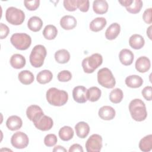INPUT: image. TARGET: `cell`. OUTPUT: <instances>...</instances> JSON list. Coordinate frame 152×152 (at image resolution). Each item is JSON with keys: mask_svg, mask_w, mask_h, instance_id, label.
<instances>
[{"mask_svg": "<svg viewBox=\"0 0 152 152\" xmlns=\"http://www.w3.org/2000/svg\"><path fill=\"white\" fill-rule=\"evenodd\" d=\"M46 100L48 102L55 106H61L66 103L68 99V93L64 90L52 87L46 91Z\"/></svg>", "mask_w": 152, "mask_h": 152, "instance_id": "obj_1", "label": "cell"}, {"mask_svg": "<svg viewBox=\"0 0 152 152\" xmlns=\"http://www.w3.org/2000/svg\"><path fill=\"white\" fill-rule=\"evenodd\" d=\"M129 110L132 118L138 122L144 121L147 116L145 104L140 99H135L129 104Z\"/></svg>", "mask_w": 152, "mask_h": 152, "instance_id": "obj_2", "label": "cell"}, {"mask_svg": "<svg viewBox=\"0 0 152 152\" xmlns=\"http://www.w3.org/2000/svg\"><path fill=\"white\" fill-rule=\"evenodd\" d=\"M46 49L42 45H36L32 49L30 55V62L31 65L35 68L41 67L46 56Z\"/></svg>", "mask_w": 152, "mask_h": 152, "instance_id": "obj_3", "label": "cell"}, {"mask_svg": "<svg viewBox=\"0 0 152 152\" xmlns=\"http://www.w3.org/2000/svg\"><path fill=\"white\" fill-rule=\"evenodd\" d=\"M103 62V57L99 53H93L84 58L81 63L84 71L86 73H93Z\"/></svg>", "mask_w": 152, "mask_h": 152, "instance_id": "obj_4", "label": "cell"}, {"mask_svg": "<svg viewBox=\"0 0 152 152\" xmlns=\"http://www.w3.org/2000/svg\"><path fill=\"white\" fill-rule=\"evenodd\" d=\"M10 41L11 44L17 49L24 50H27L30 46L31 43V38L26 33H17L11 36Z\"/></svg>", "mask_w": 152, "mask_h": 152, "instance_id": "obj_5", "label": "cell"}, {"mask_svg": "<svg viewBox=\"0 0 152 152\" xmlns=\"http://www.w3.org/2000/svg\"><path fill=\"white\" fill-rule=\"evenodd\" d=\"M97 81L103 87L112 88L116 84L115 78L112 71L107 68H103L97 72Z\"/></svg>", "mask_w": 152, "mask_h": 152, "instance_id": "obj_6", "label": "cell"}, {"mask_svg": "<svg viewBox=\"0 0 152 152\" xmlns=\"http://www.w3.org/2000/svg\"><path fill=\"white\" fill-rule=\"evenodd\" d=\"M5 18L10 24L18 26L24 22L25 14L21 10L14 7H10L6 11Z\"/></svg>", "mask_w": 152, "mask_h": 152, "instance_id": "obj_7", "label": "cell"}, {"mask_svg": "<svg viewBox=\"0 0 152 152\" xmlns=\"http://www.w3.org/2000/svg\"><path fill=\"white\" fill-rule=\"evenodd\" d=\"M87 152H99L102 148V137L99 134L91 135L86 142Z\"/></svg>", "mask_w": 152, "mask_h": 152, "instance_id": "obj_8", "label": "cell"}, {"mask_svg": "<svg viewBox=\"0 0 152 152\" xmlns=\"http://www.w3.org/2000/svg\"><path fill=\"white\" fill-rule=\"evenodd\" d=\"M11 143L15 148L23 149L28 145L29 143V139L25 133L18 131L12 135Z\"/></svg>", "mask_w": 152, "mask_h": 152, "instance_id": "obj_9", "label": "cell"}, {"mask_svg": "<svg viewBox=\"0 0 152 152\" xmlns=\"http://www.w3.org/2000/svg\"><path fill=\"white\" fill-rule=\"evenodd\" d=\"M33 124L36 128L43 131L50 130L53 125V122L52 119L50 117L45 115H43L39 119L34 122Z\"/></svg>", "mask_w": 152, "mask_h": 152, "instance_id": "obj_10", "label": "cell"}, {"mask_svg": "<svg viewBox=\"0 0 152 152\" xmlns=\"http://www.w3.org/2000/svg\"><path fill=\"white\" fill-rule=\"evenodd\" d=\"M87 89L82 86H76L72 90V97L74 100L78 103H84L87 101Z\"/></svg>", "mask_w": 152, "mask_h": 152, "instance_id": "obj_11", "label": "cell"}, {"mask_svg": "<svg viewBox=\"0 0 152 152\" xmlns=\"http://www.w3.org/2000/svg\"><path fill=\"white\" fill-rule=\"evenodd\" d=\"M26 115L28 119L34 122L43 116L44 113L40 106L33 104L27 107L26 110Z\"/></svg>", "mask_w": 152, "mask_h": 152, "instance_id": "obj_12", "label": "cell"}, {"mask_svg": "<svg viewBox=\"0 0 152 152\" xmlns=\"http://www.w3.org/2000/svg\"><path fill=\"white\" fill-rule=\"evenodd\" d=\"M135 66L136 69L141 72L144 73L147 72L151 66V63L150 59L146 56H141L138 58L135 64Z\"/></svg>", "mask_w": 152, "mask_h": 152, "instance_id": "obj_13", "label": "cell"}, {"mask_svg": "<svg viewBox=\"0 0 152 152\" xmlns=\"http://www.w3.org/2000/svg\"><path fill=\"white\" fill-rule=\"evenodd\" d=\"M98 114L102 119L109 121L115 118L116 112L112 107L110 106H104L100 108Z\"/></svg>", "mask_w": 152, "mask_h": 152, "instance_id": "obj_14", "label": "cell"}, {"mask_svg": "<svg viewBox=\"0 0 152 152\" xmlns=\"http://www.w3.org/2000/svg\"><path fill=\"white\" fill-rule=\"evenodd\" d=\"M134 53L128 49H122L119 54V61L122 64L128 66L132 64L134 61Z\"/></svg>", "mask_w": 152, "mask_h": 152, "instance_id": "obj_15", "label": "cell"}, {"mask_svg": "<svg viewBox=\"0 0 152 152\" xmlns=\"http://www.w3.org/2000/svg\"><path fill=\"white\" fill-rule=\"evenodd\" d=\"M121 31V26L117 23L111 24L105 31V37L107 40H114L119 34Z\"/></svg>", "mask_w": 152, "mask_h": 152, "instance_id": "obj_16", "label": "cell"}, {"mask_svg": "<svg viewBox=\"0 0 152 152\" xmlns=\"http://www.w3.org/2000/svg\"><path fill=\"white\" fill-rule=\"evenodd\" d=\"M60 25L64 30H71L76 27L77 20L72 15H66L61 18L60 20Z\"/></svg>", "mask_w": 152, "mask_h": 152, "instance_id": "obj_17", "label": "cell"}, {"mask_svg": "<svg viewBox=\"0 0 152 152\" xmlns=\"http://www.w3.org/2000/svg\"><path fill=\"white\" fill-rule=\"evenodd\" d=\"M23 125V121L21 118L16 115L10 116L6 121L7 127L11 131H16L21 128Z\"/></svg>", "mask_w": 152, "mask_h": 152, "instance_id": "obj_18", "label": "cell"}, {"mask_svg": "<svg viewBox=\"0 0 152 152\" xmlns=\"http://www.w3.org/2000/svg\"><path fill=\"white\" fill-rule=\"evenodd\" d=\"M75 130L77 135L79 138H85L89 134L90 126L87 123L81 121L75 125Z\"/></svg>", "mask_w": 152, "mask_h": 152, "instance_id": "obj_19", "label": "cell"}, {"mask_svg": "<svg viewBox=\"0 0 152 152\" xmlns=\"http://www.w3.org/2000/svg\"><path fill=\"white\" fill-rule=\"evenodd\" d=\"M145 44V40L142 36L138 34L132 35L129 39V46L136 50L141 49Z\"/></svg>", "mask_w": 152, "mask_h": 152, "instance_id": "obj_20", "label": "cell"}, {"mask_svg": "<svg viewBox=\"0 0 152 152\" xmlns=\"http://www.w3.org/2000/svg\"><path fill=\"white\" fill-rule=\"evenodd\" d=\"M26 59L21 54L15 53L12 55L10 58V64L15 69L23 68L26 65Z\"/></svg>", "mask_w": 152, "mask_h": 152, "instance_id": "obj_21", "label": "cell"}, {"mask_svg": "<svg viewBox=\"0 0 152 152\" xmlns=\"http://www.w3.org/2000/svg\"><path fill=\"white\" fill-rule=\"evenodd\" d=\"M106 20L104 17H97L93 20L89 25L90 29L94 32H98L106 26Z\"/></svg>", "mask_w": 152, "mask_h": 152, "instance_id": "obj_22", "label": "cell"}, {"mask_svg": "<svg viewBox=\"0 0 152 152\" xmlns=\"http://www.w3.org/2000/svg\"><path fill=\"white\" fill-rule=\"evenodd\" d=\"M126 85L130 88H138L143 84L142 78L137 75H131L125 78Z\"/></svg>", "mask_w": 152, "mask_h": 152, "instance_id": "obj_23", "label": "cell"}, {"mask_svg": "<svg viewBox=\"0 0 152 152\" xmlns=\"http://www.w3.org/2000/svg\"><path fill=\"white\" fill-rule=\"evenodd\" d=\"M109 8L107 1L104 0H96L93 3V9L97 14H103L107 12Z\"/></svg>", "mask_w": 152, "mask_h": 152, "instance_id": "obj_24", "label": "cell"}, {"mask_svg": "<svg viewBox=\"0 0 152 152\" xmlns=\"http://www.w3.org/2000/svg\"><path fill=\"white\" fill-rule=\"evenodd\" d=\"M43 21L42 19L37 16H33L29 18L27 22L28 28L32 31L37 32L42 28Z\"/></svg>", "mask_w": 152, "mask_h": 152, "instance_id": "obj_25", "label": "cell"}, {"mask_svg": "<svg viewBox=\"0 0 152 152\" xmlns=\"http://www.w3.org/2000/svg\"><path fill=\"white\" fill-rule=\"evenodd\" d=\"M55 61L59 64H66L70 59L69 52L66 49H60L55 53Z\"/></svg>", "mask_w": 152, "mask_h": 152, "instance_id": "obj_26", "label": "cell"}, {"mask_svg": "<svg viewBox=\"0 0 152 152\" xmlns=\"http://www.w3.org/2000/svg\"><path fill=\"white\" fill-rule=\"evenodd\" d=\"M19 81L23 84L28 85L31 84L34 80V77L31 72L28 70H24L21 71L18 75Z\"/></svg>", "mask_w": 152, "mask_h": 152, "instance_id": "obj_27", "label": "cell"}, {"mask_svg": "<svg viewBox=\"0 0 152 152\" xmlns=\"http://www.w3.org/2000/svg\"><path fill=\"white\" fill-rule=\"evenodd\" d=\"M53 78L52 72L48 69H44L39 72L36 77L37 82L42 84H45L49 83Z\"/></svg>", "mask_w": 152, "mask_h": 152, "instance_id": "obj_28", "label": "cell"}, {"mask_svg": "<svg viewBox=\"0 0 152 152\" xmlns=\"http://www.w3.org/2000/svg\"><path fill=\"white\" fill-rule=\"evenodd\" d=\"M59 138L64 141H67L71 140L74 137V131L72 128L69 126H64L59 131Z\"/></svg>", "mask_w": 152, "mask_h": 152, "instance_id": "obj_29", "label": "cell"}, {"mask_svg": "<svg viewBox=\"0 0 152 152\" xmlns=\"http://www.w3.org/2000/svg\"><path fill=\"white\" fill-rule=\"evenodd\" d=\"M139 148L142 151L148 152L152 149V135L149 134L143 137L139 142Z\"/></svg>", "mask_w": 152, "mask_h": 152, "instance_id": "obj_30", "label": "cell"}, {"mask_svg": "<svg viewBox=\"0 0 152 152\" xmlns=\"http://www.w3.org/2000/svg\"><path fill=\"white\" fill-rule=\"evenodd\" d=\"M102 94V91L100 88L97 87H91L87 90V100L94 102L97 101Z\"/></svg>", "mask_w": 152, "mask_h": 152, "instance_id": "obj_31", "label": "cell"}, {"mask_svg": "<svg viewBox=\"0 0 152 152\" xmlns=\"http://www.w3.org/2000/svg\"><path fill=\"white\" fill-rule=\"evenodd\" d=\"M58 34V30L56 27L52 24H49L45 26L43 31V35L46 39L53 40Z\"/></svg>", "mask_w": 152, "mask_h": 152, "instance_id": "obj_32", "label": "cell"}, {"mask_svg": "<svg viewBox=\"0 0 152 152\" xmlns=\"http://www.w3.org/2000/svg\"><path fill=\"white\" fill-rule=\"evenodd\" d=\"M124 97V94L121 88H116L111 91L109 94V99L113 103H120Z\"/></svg>", "mask_w": 152, "mask_h": 152, "instance_id": "obj_33", "label": "cell"}, {"mask_svg": "<svg viewBox=\"0 0 152 152\" xmlns=\"http://www.w3.org/2000/svg\"><path fill=\"white\" fill-rule=\"evenodd\" d=\"M142 1L141 0H133L132 3L126 8L128 12L131 14H137L140 12L142 7Z\"/></svg>", "mask_w": 152, "mask_h": 152, "instance_id": "obj_34", "label": "cell"}, {"mask_svg": "<svg viewBox=\"0 0 152 152\" xmlns=\"http://www.w3.org/2000/svg\"><path fill=\"white\" fill-rule=\"evenodd\" d=\"M57 137L53 134H49L46 135L44 139V143L47 147L54 146L57 142Z\"/></svg>", "mask_w": 152, "mask_h": 152, "instance_id": "obj_35", "label": "cell"}, {"mask_svg": "<svg viewBox=\"0 0 152 152\" xmlns=\"http://www.w3.org/2000/svg\"><path fill=\"white\" fill-rule=\"evenodd\" d=\"M57 78L61 82H67L71 79L72 74L70 71L68 70H64L58 73Z\"/></svg>", "mask_w": 152, "mask_h": 152, "instance_id": "obj_36", "label": "cell"}, {"mask_svg": "<svg viewBox=\"0 0 152 152\" xmlns=\"http://www.w3.org/2000/svg\"><path fill=\"white\" fill-rule=\"evenodd\" d=\"M24 6L26 8L30 11H34L37 10L40 5L39 0H33V1H24Z\"/></svg>", "mask_w": 152, "mask_h": 152, "instance_id": "obj_37", "label": "cell"}, {"mask_svg": "<svg viewBox=\"0 0 152 152\" xmlns=\"http://www.w3.org/2000/svg\"><path fill=\"white\" fill-rule=\"evenodd\" d=\"M64 6L68 11H74L77 10V0H64Z\"/></svg>", "mask_w": 152, "mask_h": 152, "instance_id": "obj_38", "label": "cell"}, {"mask_svg": "<svg viewBox=\"0 0 152 152\" xmlns=\"http://www.w3.org/2000/svg\"><path fill=\"white\" fill-rule=\"evenodd\" d=\"M77 6L79 10L83 12H87L89 9V1L88 0H77Z\"/></svg>", "mask_w": 152, "mask_h": 152, "instance_id": "obj_39", "label": "cell"}, {"mask_svg": "<svg viewBox=\"0 0 152 152\" xmlns=\"http://www.w3.org/2000/svg\"><path fill=\"white\" fill-rule=\"evenodd\" d=\"M10 33L9 27L4 23H0V37L1 39H5L7 37Z\"/></svg>", "mask_w": 152, "mask_h": 152, "instance_id": "obj_40", "label": "cell"}, {"mask_svg": "<svg viewBox=\"0 0 152 152\" xmlns=\"http://www.w3.org/2000/svg\"><path fill=\"white\" fill-rule=\"evenodd\" d=\"M151 91H152L151 87L146 86L142 89L141 93L145 100L150 101L151 100Z\"/></svg>", "mask_w": 152, "mask_h": 152, "instance_id": "obj_41", "label": "cell"}, {"mask_svg": "<svg viewBox=\"0 0 152 152\" xmlns=\"http://www.w3.org/2000/svg\"><path fill=\"white\" fill-rule=\"evenodd\" d=\"M151 8L146 9L142 15V18L145 23L147 24H151L152 19H151Z\"/></svg>", "mask_w": 152, "mask_h": 152, "instance_id": "obj_42", "label": "cell"}, {"mask_svg": "<svg viewBox=\"0 0 152 152\" xmlns=\"http://www.w3.org/2000/svg\"><path fill=\"white\" fill-rule=\"evenodd\" d=\"M68 151L69 152H75V151L83 152L84 150L81 145L78 144H74L69 147V149Z\"/></svg>", "mask_w": 152, "mask_h": 152, "instance_id": "obj_43", "label": "cell"}, {"mask_svg": "<svg viewBox=\"0 0 152 152\" xmlns=\"http://www.w3.org/2000/svg\"><path fill=\"white\" fill-rule=\"evenodd\" d=\"M133 0H125V1H119V3H120L122 6L125 7L126 8L129 7L132 3Z\"/></svg>", "mask_w": 152, "mask_h": 152, "instance_id": "obj_44", "label": "cell"}, {"mask_svg": "<svg viewBox=\"0 0 152 152\" xmlns=\"http://www.w3.org/2000/svg\"><path fill=\"white\" fill-rule=\"evenodd\" d=\"M53 151L54 152H57V151H67V150L62 146H61V145H57V146H55L54 147V148L53 149Z\"/></svg>", "mask_w": 152, "mask_h": 152, "instance_id": "obj_45", "label": "cell"}, {"mask_svg": "<svg viewBox=\"0 0 152 152\" xmlns=\"http://www.w3.org/2000/svg\"><path fill=\"white\" fill-rule=\"evenodd\" d=\"M151 28L152 26H150L147 30V35L148 36V38L151 40Z\"/></svg>", "mask_w": 152, "mask_h": 152, "instance_id": "obj_46", "label": "cell"}]
</instances>
